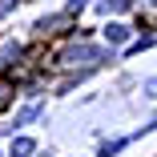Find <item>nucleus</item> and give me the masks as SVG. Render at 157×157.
<instances>
[{"mask_svg": "<svg viewBox=\"0 0 157 157\" xmlns=\"http://www.w3.org/2000/svg\"><path fill=\"white\" fill-rule=\"evenodd\" d=\"M105 60H109V52H105V48H97V44L81 40V44H73V48H65V52H60V60H56V65L77 69V73H89V69L105 65Z\"/></svg>", "mask_w": 157, "mask_h": 157, "instance_id": "obj_1", "label": "nucleus"}, {"mask_svg": "<svg viewBox=\"0 0 157 157\" xmlns=\"http://www.w3.org/2000/svg\"><path fill=\"white\" fill-rule=\"evenodd\" d=\"M65 24H69V12L40 16V20H36V33H40V36H56V33H65Z\"/></svg>", "mask_w": 157, "mask_h": 157, "instance_id": "obj_2", "label": "nucleus"}, {"mask_svg": "<svg viewBox=\"0 0 157 157\" xmlns=\"http://www.w3.org/2000/svg\"><path fill=\"white\" fill-rule=\"evenodd\" d=\"M105 40L109 44H125V40H129V24H109L105 28Z\"/></svg>", "mask_w": 157, "mask_h": 157, "instance_id": "obj_3", "label": "nucleus"}, {"mask_svg": "<svg viewBox=\"0 0 157 157\" xmlns=\"http://www.w3.org/2000/svg\"><path fill=\"white\" fill-rule=\"evenodd\" d=\"M20 56V44L16 40H8V44H0V65H4V69H12V60Z\"/></svg>", "mask_w": 157, "mask_h": 157, "instance_id": "obj_4", "label": "nucleus"}, {"mask_svg": "<svg viewBox=\"0 0 157 157\" xmlns=\"http://www.w3.org/2000/svg\"><path fill=\"white\" fill-rule=\"evenodd\" d=\"M40 117V105H24L20 113H16V121H12V129H16V125H28V121H36Z\"/></svg>", "mask_w": 157, "mask_h": 157, "instance_id": "obj_5", "label": "nucleus"}, {"mask_svg": "<svg viewBox=\"0 0 157 157\" xmlns=\"http://www.w3.org/2000/svg\"><path fill=\"white\" fill-rule=\"evenodd\" d=\"M33 149H36V145L28 141V137H16V141H12V157H28Z\"/></svg>", "mask_w": 157, "mask_h": 157, "instance_id": "obj_6", "label": "nucleus"}, {"mask_svg": "<svg viewBox=\"0 0 157 157\" xmlns=\"http://www.w3.org/2000/svg\"><path fill=\"white\" fill-rule=\"evenodd\" d=\"M125 145H129L125 137H121V141H105V145H101V157H113V153H121Z\"/></svg>", "mask_w": 157, "mask_h": 157, "instance_id": "obj_7", "label": "nucleus"}, {"mask_svg": "<svg viewBox=\"0 0 157 157\" xmlns=\"http://www.w3.org/2000/svg\"><path fill=\"white\" fill-rule=\"evenodd\" d=\"M129 4H133V0H105L101 8H105V12H125V8H129Z\"/></svg>", "mask_w": 157, "mask_h": 157, "instance_id": "obj_8", "label": "nucleus"}, {"mask_svg": "<svg viewBox=\"0 0 157 157\" xmlns=\"http://www.w3.org/2000/svg\"><path fill=\"white\" fill-rule=\"evenodd\" d=\"M137 8L149 12V16H157V0H137Z\"/></svg>", "mask_w": 157, "mask_h": 157, "instance_id": "obj_9", "label": "nucleus"}, {"mask_svg": "<svg viewBox=\"0 0 157 157\" xmlns=\"http://www.w3.org/2000/svg\"><path fill=\"white\" fill-rule=\"evenodd\" d=\"M16 4H20V0H0V16H8V12H16Z\"/></svg>", "mask_w": 157, "mask_h": 157, "instance_id": "obj_10", "label": "nucleus"}, {"mask_svg": "<svg viewBox=\"0 0 157 157\" xmlns=\"http://www.w3.org/2000/svg\"><path fill=\"white\" fill-rule=\"evenodd\" d=\"M81 8H85V0H69V8H65V12L73 16V12H81Z\"/></svg>", "mask_w": 157, "mask_h": 157, "instance_id": "obj_11", "label": "nucleus"}, {"mask_svg": "<svg viewBox=\"0 0 157 157\" xmlns=\"http://www.w3.org/2000/svg\"><path fill=\"white\" fill-rule=\"evenodd\" d=\"M145 97H157V77H153V81H145Z\"/></svg>", "mask_w": 157, "mask_h": 157, "instance_id": "obj_12", "label": "nucleus"}, {"mask_svg": "<svg viewBox=\"0 0 157 157\" xmlns=\"http://www.w3.org/2000/svg\"><path fill=\"white\" fill-rule=\"evenodd\" d=\"M40 157H52V153H40Z\"/></svg>", "mask_w": 157, "mask_h": 157, "instance_id": "obj_13", "label": "nucleus"}]
</instances>
